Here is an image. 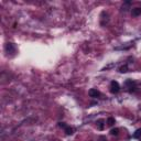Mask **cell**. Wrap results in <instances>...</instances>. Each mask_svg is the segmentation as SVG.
<instances>
[{"label":"cell","instance_id":"1","mask_svg":"<svg viewBox=\"0 0 141 141\" xmlns=\"http://www.w3.org/2000/svg\"><path fill=\"white\" fill-rule=\"evenodd\" d=\"M119 90H120V86H119L118 82L112 81L111 83H110V92H111L112 94H117Z\"/></svg>","mask_w":141,"mask_h":141},{"label":"cell","instance_id":"2","mask_svg":"<svg viewBox=\"0 0 141 141\" xmlns=\"http://www.w3.org/2000/svg\"><path fill=\"white\" fill-rule=\"evenodd\" d=\"M88 94H89V96H90V97H93V98H97V97H99V96H100V92H99V90H97V89H95V88L89 89Z\"/></svg>","mask_w":141,"mask_h":141},{"label":"cell","instance_id":"3","mask_svg":"<svg viewBox=\"0 0 141 141\" xmlns=\"http://www.w3.org/2000/svg\"><path fill=\"white\" fill-rule=\"evenodd\" d=\"M6 51L8 53H12L15 52V45L12 43H7L6 44Z\"/></svg>","mask_w":141,"mask_h":141},{"label":"cell","instance_id":"4","mask_svg":"<svg viewBox=\"0 0 141 141\" xmlns=\"http://www.w3.org/2000/svg\"><path fill=\"white\" fill-rule=\"evenodd\" d=\"M104 122H105V121L103 120V119H99V120H97V121H96V125H97V128H98L99 130H103V129H104V127H105Z\"/></svg>","mask_w":141,"mask_h":141},{"label":"cell","instance_id":"5","mask_svg":"<svg viewBox=\"0 0 141 141\" xmlns=\"http://www.w3.org/2000/svg\"><path fill=\"white\" fill-rule=\"evenodd\" d=\"M139 15H141V8L132 9V16H133V17H138Z\"/></svg>","mask_w":141,"mask_h":141},{"label":"cell","instance_id":"6","mask_svg":"<svg viewBox=\"0 0 141 141\" xmlns=\"http://www.w3.org/2000/svg\"><path fill=\"white\" fill-rule=\"evenodd\" d=\"M115 118H112V117H109V118L107 119V125H108V126H114V125H115Z\"/></svg>","mask_w":141,"mask_h":141},{"label":"cell","instance_id":"7","mask_svg":"<svg viewBox=\"0 0 141 141\" xmlns=\"http://www.w3.org/2000/svg\"><path fill=\"white\" fill-rule=\"evenodd\" d=\"M65 133H66V135H68V136L69 135H73V133H74V129L67 126L66 128H65Z\"/></svg>","mask_w":141,"mask_h":141},{"label":"cell","instance_id":"8","mask_svg":"<svg viewBox=\"0 0 141 141\" xmlns=\"http://www.w3.org/2000/svg\"><path fill=\"white\" fill-rule=\"evenodd\" d=\"M140 136H141V128H140V129H138L135 133H133V138L138 139V138H140Z\"/></svg>","mask_w":141,"mask_h":141},{"label":"cell","instance_id":"9","mask_svg":"<svg viewBox=\"0 0 141 141\" xmlns=\"http://www.w3.org/2000/svg\"><path fill=\"white\" fill-rule=\"evenodd\" d=\"M118 133H119V129H117V128L110 130V135L111 136H118Z\"/></svg>","mask_w":141,"mask_h":141},{"label":"cell","instance_id":"10","mask_svg":"<svg viewBox=\"0 0 141 141\" xmlns=\"http://www.w3.org/2000/svg\"><path fill=\"white\" fill-rule=\"evenodd\" d=\"M119 72H120V73H126V72H128V66H127V65H124V66H121L120 68H119Z\"/></svg>","mask_w":141,"mask_h":141},{"label":"cell","instance_id":"11","mask_svg":"<svg viewBox=\"0 0 141 141\" xmlns=\"http://www.w3.org/2000/svg\"><path fill=\"white\" fill-rule=\"evenodd\" d=\"M126 85H127V86H131V87H132V85H135V82L131 81V79H128V81L126 82Z\"/></svg>","mask_w":141,"mask_h":141},{"label":"cell","instance_id":"12","mask_svg":"<svg viewBox=\"0 0 141 141\" xmlns=\"http://www.w3.org/2000/svg\"><path fill=\"white\" fill-rule=\"evenodd\" d=\"M58 127H61V128H64V129H65L67 126L65 125V122H60V124H58Z\"/></svg>","mask_w":141,"mask_h":141}]
</instances>
